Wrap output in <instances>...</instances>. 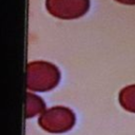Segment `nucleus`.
<instances>
[{"label": "nucleus", "instance_id": "f257e3e1", "mask_svg": "<svg viewBox=\"0 0 135 135\" xmlns=\"http://www.w3.org/2000/svg\"><path fill=\"white\" fill-rule=\"evenodd\" d=\"M60 81L59 69L49 61H32L26 68V88L33 92H47Z\"/></svg>", "mask_w": 135, "mask_h": 135}, {"label": "nucleus", "instance_id": "f03ea898", "mask_svg": "<svg viewBox=\"0 0 135 135\" xmlns=\"http://www.w3.org/2000/svg\"><path fill=\"white\" fill-rule=\"evenodd\" d=\"M76 122L74 112L62 105L45 110L38 118L39 126L50 133H64L70 131Z\"/></svg>", "mask_w": 135, "mask_h": 135}, {"label": "nucleus", "instance_id": "7ed1b4c3", "mask_svg": "<svg viewBox=\"0 0 135 135\" xmlns=\"http://www.w3.org/2000/svg\"><path fill=\"white\" fill-rule=\"evenodd\" d=\"M45 7L53 17L63 20L82 17L90 8V0H45Z\"/></svg>", "mask_w": 135, "mask_h": 135}, {"label": "nucleus", "instance_id": "20e7f679", "mask_svg": "<svg viewBox=\"0 0 135 135\" xmlns=\"http://www.w3.org/2000/svg\"><path fill=\"white\" fill-rule=\"evenodd\" d=\"M45 103L43 99L36 95L35 93L27 92L26 93V109H25V117L27 119L38 115L42 114L45 111Z\"/></svg>", "mask_w": 135, "mask_h": 135}, {"label": "nucleus", "instance_id": "39448f33", "mask_svg": "<svg viewBox=\"0 0 135 135\" xmlns=\"http://www.w3.org/2000/svg\"><path fill=\"white\" fill-rule=\"evenodd\" d=\"M118 100L126 111L135 113V84L124 86L119 92Z\"/></svg>", "mask_w": 135, "mask_h": 135}, {"label": "nucleus", "instance_id": "423d86ee", "mask_svg": "<svg viewBox=\"0 0 135 135\" xmlns=\"http://www.w3.org/2000/svg\"><path fill=\"white\" fill-rule=\"evenodd\" d=\"M115 1L126 5H135V0H115Z\"/></svg>", "mask_w": 135, "mask_h": 135}]
</instances>
